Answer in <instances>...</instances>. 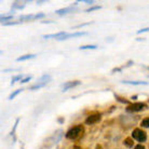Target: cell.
Listing matches in <instances>:
<instances>
[{
  "mask_svg": "<svg viewBox=\"0 0 149 149\" xmlns=\"http://www.w3.org/2000/svg\"><path fill=\"white\" fill-rule=\"evenodd\" d=\"M42 17H45V14H43V13H37V14H34V19H42Z\"/></svg>",
  "mask_w": 149,
  "mask_h": 149,
  "instance_id": "603a6c76",
  "label": "cell"
},
{
  "mask_svg": "<svg viewBox=\"0 0 149 149\" xmlns=\"http://www.w3.org/2000/svg\"><path fill=\"white\" fill-rule=\"evenodd\" d=\"M19 119L17 118V119H16V121H15V123H14V125H13V129H12V132H11V135L13 136L14 142L16 141V137H15V130H16V127H17V124H19Z\"/></svg>",
  "mask_w": 149,
  "mask_h": 149,
  "instance_id": "e0dca14e",
  "label": "cell"
},
{
  "mask_svg": "<svg viewBox=\"0 0 149 149\" xmlns=\"http://www.w3.org/2000/svg\"><path fill=\"white\" fill-rule=\"evenodd\" d=\"M21 22H9V23H6L3 24L4 26H11V25H16V24H19Z\"/></svg>",
  "mask_w": 149,
  "mask_h": 149,
  "instance_id": "d4e9b609",
  "label": "cell"
},
{
  "mask_svg": "<svg viewBox=\"0 0 149 149\" xmlns=\"http://www.w3.org/2000/svg\"><path fill=\"white\" fill-rule=\"evenodd\" d=\"M132 65H133V61H129V62H127V65H125V66H122V69L123 68H127V67H130V66H132Z\"/></svg>",
  "mask_w": 149,
  "mask_h": 149,
  "instance_id": "4316f807",
  "label": "cell"
},
{
  "mask_svg": "<svg viewBox=\"0 0 149 149\" xmlns=\"http://www.w3.org/2000/svg\"><path fill=\"white\" fill-rule=\"evenodd\" d=\"M60 123H63L64 122V118H58V120H57Z\"/></svg>",
  "mask_w": 149,
  "mask_h": 149,
  "instance_id": "4dcf8cb0",
  "label": "cell"
},
{
  "mask_svg": "<svg viewBox=\"0 0 149 149\" xmlns=\"http://www.w3.org/2000/svg\"><path fill=\"white\" fill-rule=\"evenodd\" d=\"M88 35L86 31H78V33H71V34H66L64 35L63 37H61L58 40L60 41H63V40H66V39H69V38H76V37H81V36H86Z\"/></svg>",
  "mask_w": 149,
  "mask_h": 149,
  "instance_id": "8992f818",
  "label": "cell"
},
{
  "mask_svg": "<svg viewBox=\"0 0 149 149\" xmlns=\"http://www.w3.org/2000/svg\"><path fill=\"white\" fill-rule=\"evenodd\" d=\"M95 149H102V146L101 145H97L96 147H95Z\"/></svg>",
  "mask_w": 149,
  "mask_h": 149,
  "instance_id": "d6a6232c",
  "label": "cell"
},
{
  "mask_svg": "<svg viewBox=\"0 0 149 149\" xmlns=\"http://www.w3.org/2000/svg\"><path fill=\"white\" fill-rule=\"evenodd\" d=\"M134 139L132 137H127L124 139V142H123V144L127 146V147H129V148H131V147H133V144H134V142H133Z\"/></svg>",
  "mask_w": 149,
  "mask_h": 149,
  "instance_id": "4fadbf2b",
  "label": "cell"
},
{
  "mask_svg": "<svg viewBox=\"0 0 149 149\" xmlns=\"http://www.w3.org/2000/svg\"><path fill=\"white\" fill-rule=\"evenodd\" d=\"M63 137V131L57 130L51 137L48 139V142H51V145H54L56 143H58L61 141V138Z\"/></svg>",
  "mask_w": 149,
  "mask_h": 149,
  "instance_id": "5b68a950",
  "label": "cell"
},
{
  "mask_svg": "<svg viewBox=\"0 0 149 149\" xmlns=\"http://www.w3.org/2000/svg\"><path fill=\"white\" fill-rule=\"evenodd\" d=\"M134 149H146V148H145V147H144V146L142 145V144H138V145L135 146Z\"/></svg>",
  "mask_w": 149,
  "mask_h": 149,
  "instance_id": "83f0119b",
  "label": "cell"
},
{
  "mask_svg": "<svg viewBox=\"0 0 149 149\" xmlns=\"http://www.w3.org/2000/svg\"><path fill=\"white\" fill-rule=\"evenodd\" d=\"M102 118L101 113H93V115H90L88 118L86 119V124L88 125H91V124H95L97 123Z\"/></svg>",
  "mask_w": 149,
  "mask_h": 149,
  "instance_id": "277c9868",
  "label": "cell"
},
{
  "mask_svg": "<svg viewBox=\"0 0 149 149\" xmlns=\"http://www.w3.org/2000/svg\"><path fill=\"white\" fill-rule=\"evenodd\" d=\"M23 79H24V78H23V74H17V76H14V77L12 78L11 86H13V84H14L15 82H16V81H19V80H21V81H22Z\"/></svg>",
  "mask_w": 149,
  "mask_h": 149,
  "instance_id": "d6986e66",
  "label": "cell"
},
{
  "mask_svg": "<svg viewBox=\"0 0 149 149\" xmlns=\"http://www.w3.org/2000/svg\"><path fill=\"white\" fill-rule=\"evenodd\" d=\"M12 17H13V15L12 14H3L1 15V23L2 24H6L7 23V21H10V19H12Z\"/></svg>",
  "mask_w": 149,
  "mask_h": 149,
  "instance_id": "5bb4252c",
  "label": "cell"
},
{
  "mask_svg": "<svg viewBox=\"0 0 149 149\" xmlns=\"http://www.w3.org/2000/svg\"><path fill=\"white\" fill-rule=\"evenodd\" d=\"M124 84H131V86H149V82L146 81H129V80H123L121 81Z\"/></svg>",
  "mask_w": 149,
  "mask_h": 149,
  "instance_id": "ba28073f",
  "label": "cell"
},
{
  "mask_svg": "<svg viewBox=\"0 0 149 149\" xmlns=\"http://www.w3.org/2000/svg\"><path fill=\"white\" fill-rule=\"evenodd\" d=\"M131 98H132V100H137V95H134V96H132Z\"/></svg>",
  "mask_w": 149,
  "mask_h": 149,
  "instance_id": "1f68e13d",
  "label": "cell"
},
{
  "mask_svg": "<svg viewBox=\"0 0 149 149\" xmlns=\"http://www.w3.org/2000/svg\"><path fill=\"white\" fill-rule=\"evenodd\" d=\"M82 132H83L82 125H76V127L69 129L67 131V133L65 134V136L68 139H76V138H78L82 134Z\"/></svg>",
  "mask_w": 149,
  "mask_h": 149,
  "instance_id": "6da1fadb",
  "label": "cell"
},
{
  "mask_svg": "<svg viewBox=\"0 0 149 149\" xmlns=\"http://www.w3.org/2000/svg\"><path fill=\"white\" fill-rule=\"evenodd\" d=\"M146 31H149V27H146V28H142V29L137 30V34H142V33H146Z\"/></svg>",
  "mask_w": 149,
  "mask_h": 149,
  "instance_id": "484cf974",
  "label": "cell"
},
{
  "mask_svg": "<svg viewBox=\"0 0 149 149\" xmlns=\"http://www.w3.org/2000/svg\"><path fill=\"white\" fill-rule=\"evenodd\" d=\"M115 98L117 100L118 102H120V103H122V104H130V102L127 101V100H124L123 97H120L118 94H115Z\"/></svg>",
  "mask_w": 149,
  "mask_h": 149,
  "instance_id": "ac0fdd59",
  "label": "cell"
},
{
  "mask_svg": "<svg viewBox=\"0 0 149 149\" xmlns=\"http://www.w3.org/2000/svg\"><path fill=\"white\" fill-rule=\"evenodd\" d=\"M148 69H149V66H148Z\"/></svg>",
  "mask_w": 149,
  "mask_h": 149,
  "instance_id": "e575fe53",
  "label": "cell"
},
{
  "mask_svg": "<svg viewBox=\"0 0 149 149\" xmlns=\"http://www.w3.org/2000/svg\"><path fill=\"white\" fill-rule=\"evenodd\" d=\"M83 1H84L86 3L90 4V6H91V4H93V3H94V0H83Z\"/></svg>",
  "mask_w": 149,
  "mask_h": 149,
  "instance_id": "f1b7e54d",
  "label": "cell"
},
{
  "mask_svg": "<svg viewBox=\"0 0 149 149\" xmlns=\"http://www.w3.org/2000/svg\"><path fill=\"white\" fill-rule=\"evenodd\" d=\"M72 11V8H65V9H60V10H56L55 13L58 15H64V14H67L69 12Z\"/></svg>",
  "mask_w": 149,
  "mask_h": 149,
  "instance_id": "8fae6325",
  "label": "cell"
},
{
  "mask_svg": "<svg viewBox=\"0 0 149 149\" xmlns=\"http://www.w3.org/2000/svg\"><path fill=\"white\" fill-rule=\"evenodd\" d=\"M45 1H37V3H39V4H40V3H45Z\"/></svg>",
  "mask_w": 149,
  "mask_h": 149,
  "instance_id": "836d02e7",
  "label": "cell"
},
{
  "mask_svg": "<svg viewBox=\"0 0 149 149\" xmlns=\"http://www.w3.org/2000/svg\"><path fill=\"white\" fill-rule=\"evenodd\" d=\"M147 108V105L145 103H135V104L130 105L127 108V111L129 112H136V111H141V110H144V109Z\"/></svg>",
  "mask_w": 149,
  "mask_h": 149,
  "instance_id": "3957f363",
  "label": "cell"
},
{
  "mask_svg": "<svg viewBox=\"0 0 149 149\" xmlns=\"http://www.w3.org/2000/svg\"><path fill=\"white\" fill-rule=\"evenodd\" d=\"M95 49H97V45H88L79 47V50H95Z\"/></svg>",
  "mask_w": 149,
  "mask_h": 149,
  "instance_id": "2e32d148",
  "label": "cell"
},
{
  "mask_svg": "<svg viewBox=\"0 0 149 149\" xmlns=\"http://www.w3.org/2000/svg\"><path fill=\"white\" fill-rule=\"evenodd\" d=\"M36 57V54H25V55H22L16 58V62H23V61H27L30 60V58H35Z\"/></svg>",
  "mask_w": 149,
  "mask_h": 149,
  "instance_id": "30bf717a",
  "label": "cell"
},
{
  "mask_svg": "<svg viewBox=\"0 0 149 149\" xmlns=\"http://www.w3.org/2000/svg\"><path fill=\"white\" fill-rule=\"evenodd\" d=\"M21 92H23V89H19V90H16V91H14L12 94H10V96H9V100H13L15 96H17Z\"/></svg>",
  "mask_w": 149,
  "mask_h": 149,
  "instance_id": "44dd1931",
  "label": "cell"
},
{
  "mask_svg": "<svg viewBox=\"0 0 149 149\" xmlns=\"http://www.w3.org/2000/svg\"><path fill=\"white\" fill-rule=\"evenodd\" d=\"M79 84H81V81H79V80H74V81H67L65 82L63 86V92H66V91H68L69 89H71V88H74V86H79Z\"/></svg>",
  "mask_w": 149,
  "mask_h": 149,
  "instance_id": "52a82bcc",
  "label": "cell"
},
{
  "mask_svg": "<svg viewBox=\"0 0 149 149\" xmlns=\"http://www.w3.org/2000/svg\"><path fill=\"white\" fill-rule=\"evenodd\" d=\"M101 6H94V7H91L89 9H86V12H92V11H95V10H100L101 9Z\"/></svg>",
  "mask_w": 149,
  "mask_h": 149,
  "instance_id": "7402d4cb",
  "label": "cell"
},
{
  "mask_svg": "<svg viewBox=\"0 0 149 149\" xmlns=\"http://www.w3.org/2000/svg\"><path fill=\"white\" fill-rule=\"evenodd\" d=\"M24 7H25V4H22L19 1H14V2L12 3V10H15V9L22 10V9H24Z\"/></svg>",
  "mask_w": 149,
  "mask_h": 149,
  "instance_id": "7c38bea8",
  "label": "cell"
},
{
  "mask_svg": "<svg viewBox=\"0 0 149 149\" xmlns=\"http://www.w3.org/2000/svg\"><path fill=\"white\" fill-rule=\"evenodd\" d=\"M31 79V76H27V77H25V78L23 79L22 81H21V83H26V82H28Z\"/></svg>",
  "mask_w": 149,
  "mask_h": 149,
  "instance_id": "cb8c5ba5",
  "label": "cell"
},
{
  "mask_svg": "<svg viewBox=\"0 0 149 149\" xmlns=\"http://www.w3.org/2000/svg\"><path fill=\"white\" fill-rule=\"evenodd\" d=\"M122 70V68L120 67V68H113V69H112V72H116V71H121Z\"/></svg>",
  "mask_w": 149,
  "mask_h": 149,
  "instance_id": "f546056e",
  "label": "cell"
},
{
  "mask_svg": "<svg viewBox=\"0 0 149 149\" xmlns=\"http://www.w3.org/2000/svg\"><path fill=\"white\" fill-rule=\"evenodd\" d=\"M34 19V14H27V15H22L19 16V21H33Z\"/></svg>",
  "mask_w": 149,
  "mask_h": 149,
  "instance_id": "9a60e30c",
  "label": "cell"
},
{
  "mask_svg": "<svg viewBox=\"0 0 149 149\" xmlns=\"http://www.w3.org/2000/svg\"><path fill=\"white\" fill-rule=\"evenodd\" d=\"M132 138L136 142H138L139 144H142V143H145L147 141V135L141 129H134L132 132Z\"/></svg>",
  "mask_w": 149,
  "mask_h": 149,
  "instance_id": "7a4b0ae2",
  "label": "cell"
},
{
  "mask_svg": "<svg viewBox=\"0 0 149 149\" xmlns=\"http://www.w3.org/2000/svg\"><path fill=\"white\" fill-rule=\"evenodd\" d=\"M67 33H65V31H60V33H57V34H50V35H45L43 38L45 39H50V38H56L57 40L60 39L61 37H63L64 35H66Z\"/></svg>",
  "mask_w": 149,
  "mask_h": 149,
  "instance_id": "9c48e42d",
  "label": "cell"
},
{
  "mask_svg": "<svg viewBox=\"0 0 149 149\" xmlns=\"http://www.w3.org/2000/svg\"><path fill=\"white\" fill-rule=\"evenodd\" d=\"M142 127H145V129H149V118H145V119L142 120V123H141Z\"/></svg>",
  "mask_w": 149,
  "mask_h": 149,
  "instance_id": "ffe728a7",
  "label": "cell"
}]
</instances>
